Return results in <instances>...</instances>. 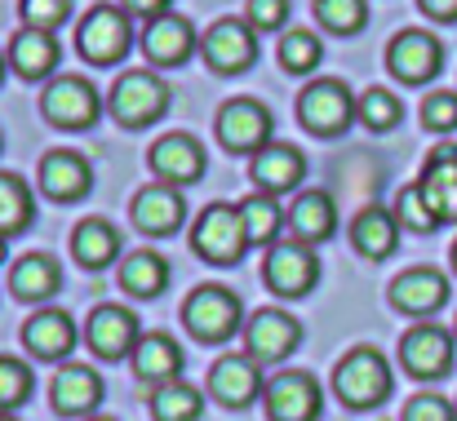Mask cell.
<instances>
[{
  "instance_id": "74e56055",
  "label": "cell",
  "mask_w": 457,
  "mask_h": 421,
  "mask_svg": "<svg viewBox=\"0 0 457 421\" xmlns=\"http://www.w3.org/2000/svg\"><path fill=\"white\" fill-rule=\"evenodd\" d=\"M315 22L333 36H355L369 22V0H315Z\"/></svg>"
},
{
  "instance_id": "f1b7e54d",
  "label": "cell",
  "mask_w": 457,
  "mask_h": 421,
  "mask_svg": "<svg viewBox=\"0 0 457 421\" xmlns=\"http://www.w3.org/2000/svg\"><path fill=\"white\" fill-rule=\"evenodd\" d=\"M129 359H134L138 382H147L152 391L164 386V382H178V377H182V346H178L169 333H147Z\"/></svg>"
},
{
  "instance_id": "30bf717a",
  "label": "cell",
  "mask_w": 457,
  "mask_h": 421,
  "mask_svg": "<svg viewBox=\"0 0 457 421\" xmlns=\"http://www.w3.org/2000/svg\"><path fill=\"white\" fill-rule=\"evenodd\" d=\"M200 54H204L209 71H218V76H240V71L258 58V31L249 27V18H218V22L200 36Z\"/></svg>"
},
{
  "instance_id": "ee69618b",
  "label": "cell",
  "mask_w": 457,
  "mask_h": 421,
  "mask_svg": "<svg viewBox=\"0 0 457 421\" xmlns=\"http://www.w3.org/2000/svg\"><path fill=\"white\" fill-rule=\"evenodd\" d=\"M400 421H457V409L445 400V395H431V391H422V395H413L409 404H404V413Z\"/></svg>"
},
{
  "instance_id": "7dc6e473",
  "label": "cell",
  "mask_w": 457,
  "mask_h": 421,
  "mask_svg": "<svg viewBox=\"0 0 457 421\" xmlns=\"http://www.w3.org/2000/svg\"><path fill=\"white\" fill-rule=\"evenodd\" d=\"M4 258H9V240H0V262H4Z\"/></svg>"
},
{
  "instance_id": "277c9868",
  "label": "cell",
  "mask_w": 457,
  "mask_h": 421,
  "mask_svg": "<svg viewBox=\"0 0 457 421\" xmlns=\"http://www.w3.org/2000/svg\"><path fill=\"white\" fill-rule=\"evenodd\" d=\"M355 107H360V98L337 76H315L298 94V120L315 138H342L355 120Z\"/></svg>"
},
{
  "instance_id": "6da1fadb",
  "label": "cell",
  "mask_w": 457,
  "mask_h": 421,
  "mask_svg": "<svg viewBox=\"0 0 457 421\" xmlns=\"http://www.w3.org/2000/svg\"><path fill=\"white\" fill-rule=\"evenodd\" d=\"M391 386H395V377H391V364H386V355H382L378 346H355V351H346V355L337 359V368H333V391H337V400H342L346 409H355V413L386 404Z\"/></svg>"
},
{
  "instance_id": "603a6c76",
  "label": "cell",
  "mask_w": 457,
  "mask_h": 421,
  "mask_svg": "<svg viewBox=\"0 0 457 421\" xmlns=\"http://www.w3.org/2000/svg\"><path fill=\"white\" fill-rule=\"evenodd\" d=\"M418 191L427 195L431 213L440 222H457V146H436L422 164V177H418Z\"/></svg>"
},
{
  "instance_id": "4dcf8cb0",
  "label": "cell",
  "mask_w": 457,
  "mask_h": 421,
  "mask_svg": "<svg viewBox=\"0 0 457 421\" xmlns=\"http://www.w3.org/2000/svg\"><path fill=\"white\" fill-rule=\"evenodd\" d=\"M9 288L22 301H45V297H54L62 288V271H58V262L49 253H22L9 267Z\"/></svg>"
},
{
  "instance_id": "2e32d148",
  "label": "cell",
  "mask_w": 457,
  "mask_h": 421,
  "mask_svg": "<svg viewBox=\"0 0 457 421\" xmlns=\"http://www.w3.org/2000/svg\"><path fill=\"white\" fill-rule=\"evenodd\" d=\"M103 395H107V386H103V377L89 364H62L58 377H54V386H49L54 413L58 417H76V421L94 417L98 404H103Z\"/></svg>"
},
{
  "instance_id": "f907efd6",
  "label": "cell",
  "mask_w": 457,
  "mask_h": 421,
  "mask_svg": "<svg viewBox=\"0 0 457 421\" xmlns=\"http://www.w3.org/2000/svg\"><path fill=\"white\" fill-rule=\"evenodd\" d=\"M453 271H457V244H453Z\"/></svg>"
},
{
  "instance_id": "e0dca14e",
  "label": "cell",
  "mask_w": 457,
  "mask_h": 421,
  "mask_svg": "<svg viewBox=\"0 0 457 421\" xmlns=\"http://www.w3.org/2000/svg\"><path fill=\"white\" fill-rule=\"evenodd\" d=\"M262 404L271 421H315L324 409V391L311 373H280L267 382Z\"/></svg>"
},
{
  "instance_id": "8d00e7d4",
  "label": "cell",
  "mask_w": 457,
  "mask_h": 421,
  "mask_svg": "<svg viewBox=\"0 0 457 421\" xmlns=\"http://www.w3.org/2000/svg\"><path fill=\"white\" fill-rule=\"evenodd\" d=\"M320 58H324V45H320L315 31H306V27H285V36H280V67H285L289 76L315 71Z\"/></svg>"
},
{
  "instance_id": "816d5d0a",
  "label": "cell",
  "mask_w": 457,
  "mask_h": 421,
  "mask_svg": "<svg viewBox=\"0 0 457 421\" xmlns=\"http://www.w3.org/2000/svg\"><path fill=\"white\" fill-rule=\"evenodd\" d=\"M89 421H112V417H89Z\"/></svg>"
},
{
  "instance_id": "f35d334b",
  "label": "cell",
  "mask_w": 457,
  "mask_h": 421,
  "mask_svg": "<svg viewBox=\"0 0 457 421\" xmlns=\"http://www.w3.org/2000/svg\"><path fill=\"white\" fill-rule=\"evenodd\" d=\"M31 368L13 355H0V413H13L18 404L31 400Z\"/></svg>"
},
{
  "instance_id": "8fae6325",
  "label": "cell",
  "mask_w": 457,
  "mask_h": 421,
  "mask_svg": "<svg viewBox=\"0 0 457 421\" xmlns=\"http://www.w3.org/2000/svg\"><path fill=\"white\" fill-rule=\"evenodd\" d=\"M298 342H303V324L289 310H280V306H262L245 324V355H253L258 364L289 359L298 351Z\"/></svg>"
},
{
  "instance_id": "ffe728a7",
  "label": "cell",
  "mask_w": 457,
  "mask_h": 421,
  "mask_svg": "<svg viewBox=\"0 0 457 421\" xmlns=\"http://www.w3.org/2000/svg\"><path fill=\"white\" fill-rule=\"evenodd\" d=\"M36 182H40V191H45L49 200H80V195H89V186H94V169H89V160H85L80 151L58 146V151H45V155H40Z\"/></svg>"
},
{
  "instance_id": "4316f807",
  "label": "cell",
  "mask_w": 457,
  "mask_h": 421,
  "mask_svg": "<svg viewBox=\"0 0 457 421\" xmlns=\"http://www.w3.org/2000/svg\"><path fill=\"white\" fill-rule=\"evenodd\" d=\"M9 67L22 80H45L58 67V40L54 31H36V27H18L9 40Z\"/></svg>"
},
{
  "instance_id": "7402d4cb",
  "label": "cell",
  "mask_w": 457,
  "mask_h": 421,
  "mask_svg": "<svg viewBox=\"0 0 457 421\" xmlns=\"http://www.w3.org/2000/svg\"><path fill=\"white\" fill-rule=\"evenodd\" d=\"M195 27L182 18V13H164V18H152L143 27V58L152 67H182L195 49Z\"/></svg>"
},
{
  "instance_id": "5bb4252c",
  "label": "cell",
  "mask_w": 457,
  "mask_h": 421,
  "mask_svg": "<svg viewBox=\"0 0 457 421\" xmlns=\"http://www.w3.org/2000/svg\"><path fill=\"white\" fill-rule=\"evenodd\" d=\"M209 395L222 404V409H249L258 395H267V377H262V364L253 355H222L213 368H209Z\"/></svg>"
},
{
  "instance_id": "484cf974",
  "label": "cell",
  "mask_w": 457,
  "mask_h": 421,
  "mask_svg": "<svg viewBox=\"0 0 457 421\" xmlns=\"http://www.w3.org/2000/svg\"><path fill=\"white\" fill-rule=\"evenodd\" d=\"M187 218V204H182V191L169 186V182H152L134 195V227L143 235H169L178 231Z\"/></svg>"
},
{
  "instance_id": "5b68a950",
  "label": "cell",
  "mask_w": 457,
  "mask_h": 421,
  "mask_svg": "<svg viewBox=\"0 0 457 421\" xmlns=\"http://www.w3.org/2000/svg\"><path fill=\"white\" fill-rule=\"evenodd\" d=\"M182 324L191 337L200 342H227L236 337V328L245 324V306L231 288L222 284H200L187 301H182Z\"/></svg>"
},
{
  "instance_id": "d6986e66",
  "label": "cell",
  "mask_w": 457,
  "mask_h": 421,
  "mask_svg": "<svg viewBox=\"0 0 457 421\" xmlns=\"http://www.w3.org/2000/svg\"><path fill=\"white\" fill-rule=\"evenodd\" d=\"M391 306L400 315H413V319H427L436 315L445 301H449V276L436 271V267H409L404 276L391 280Z\"/></svg>"
},
{
  "instance_id": "d4e9b609",
  "label": "cell",
  "mask_w": 457,
  "mask_h": 421,
  "mask_svg": "<svg viewBox=\"0 0 457 421\" xmlns=\"http://www.w3.org/2000/svg\"><path fill=\"white\" fill-rule=\"evenodd\" d=\"M22 346H27L36 359H45V364L67 359L71 346H76V319H71L67 310H36V315L22 324Z\"/></svg>"
},
{
  "instance_id": "4fadbf2b",
  "label": "cell",
  "mask_w": 457,
  "mask_h": 421,
  "mask_svg": "<svg viewBox=\"0 0 457 421\" xmlns=\"http://www.w3.org/2000/svg\"><path fill=\"white\" fill-rule=\"evenodd\" d=\"M85 342H89V351L98 359H125L143 342L138 315L129 306H120V301H103V306H94V315L85 324Z\"/></svg>"
},
{
  "instance_id": "e575fe53",
  "label": "cell",
  "mask_w": 457,
  "mask_h": 421,
  "mask_svg": "<svg viewBox=\"0 0 457 421\" xmlns=\"http://www.w3.org/2000/svg\"><path fill=\"white\" fill-rule=\"evenodd\" d=\"M152 413L155 421H200L204 413V395L191 386V382H164L152 391Z\"/></svg>"
},
{
  "instance_id": "f5cc1de1",
  "label": "cell",
  "mask_w": 457,
  "mask_h": 421,
  "mask_svg": "<svg viewBox=\"0 0 457 421\" xmlns=\"http://www.w3.org/2000/svg\"><path fill=\"white\" fill-rule=\"evenodd\" d=\"M0 146H4V138H0Z\"/></svg>"
},
{
  "instance_id": "8992f818",
  "label": "cell",
  "mask_w": 457,
  "mask_h": 421,
  "mask_svg": "<svg viewBox=\"0 0 457 421\" xmlns=\"http://www.w3.org/2000/svg\"><path fill=\"white\" fill-rule=\"evenodd\" d=\"M191 249L213 262V267H236L249 249L245 222H240V204H209L195 227H191Z\"/></svg>"
},
{
  "instance_id": "83f0119b",
  "label": "cell",
  "mask_w": 457,
  "mask_h": 421,
  "mask_svg": "<svg viewBox=\"0 0 457 421\" xmlns=\"http://www.w3.org/2000/svg\"><path fill=\"white\" fill-rule=\"evenodd\" d=\"M285 227H289V240H303V244H320L333 235L337 227V209L324 191H303L289 209H285Z\"/></svg>"
},
{
  "instance_id": "ba28073f",
  "label": "cell",
  "mask_w": 457,
  "mask_h": 421,
  "mask_svg": "<svg viewBox=\"0 0 457 421\" xmlns=\"http://www.w3.org/2000/svg\"><path fill=\"white\" fill-rule=\"evenodd\" d=\"M40 116L58 129H89L103 116V98L85 76H54L40 94Z\"/></svg>"
},
{
  "instance_id": "bcb514c9",
  "label": "cell",
  "mask_w": 457,
  "mask_h": 421,
  "mask_svg": "<svg viewBox=\"0 0 457 421\" xmlns=\"http://www.w3.org/2000/svg\"><path fill=\"white\" fill-rule=\"evenodd\" d=\"M418 9L436 22H457V0H418Z\"/></svg>"
},
{
  "instance_id": "681fc988",
  "label": "cell",
  "mask_w": 457,
  "mask_h": 421,
  "mask_svg": "<svg viewBox=\"0 0 457 421\" xmlns=\"http://www.w3.org/2000/svg\"><path fill=\"white\" fill-rule=\"evenodd\" d=\"M0 421H18V417H9V413H0Z\"/></svg>"
},
{
  "instance_id": "3957f363",
  "label": "cell",
  "mask_w": 457,
  "mask_h": 421,
  "mask_svg": "<svg viewBox=\"0 0 457 421\" xmlns=\"http://www.w3.org/2000/svg\"><path fill=\"white\" fill-rule=\"evenodd\" d=\"M134 45V13L125 4H94L85 9L80 27H76V54L94 67H116L125 62Z\"/></svg>"
},
{
  "instance_id": "9a60e30c",
  "label": "cell",
  "mask_w": 457,
  "mask_h": 421,
  "mask_svg": "<svg viewBox=\"0 0 457 421\" xmlns=\"http://www.w3.org/2000/svg\"><path fill=\"white\" fill-rule=\"evenodd\" d=\"M453 333H445L440 324H418L400 337V364L418 377V382H436L453 368Z\"/></svg>"
},
{
  "instance_id": "d6a6232c",
  "label": "cell",
  "mask_w": 457,
  "mask_h": 421,
  "mask_svg": "<svg viewBox=\"0 0 457 421\" xmlns=\"http://www.w3.org/2000/svg\"><path fill=\"white\" fill-rule=\"evenodd\" d=\"M31 218H36V195H31V186H27L18 173L0 169V240L22 235V231L31 227Z\"/></svg>"
},
{
  "instance_id": "d590c367",
  "label": "cell",
  "mask_w": 457,
  "mask_h": 421,
  "mask_svg": "<svg viewBox=\"0 0 457 421\" xmlns=\"http://www.w3.org/2000/svg\"><path fill=\"white\" fill-rule=\"evenodd\" d=\"M355 120H360L364 129H373V134H391V129L404 120V103H400L391 89L373 85V89H364V94H360Z\"/></svg>"
},
{
  "instance_id": "f6af8a7d",
  "label": "cell",
  "mask_w": 457,
  "mask_h": 421,
  "mask_svg": "<svg viewBox=\"0 0 457 421\" xmlns=\"http://www.w3.org/2000/svg\"><path fill=\"white\" fill-rule=\"evenodd\" d=\"M120 4H125L129 13H138V18H147V22H152V18H164V13H169V4H173V0H120Z\"/></svg>"
},
{
  "instance_id": "cb8c5ba5",
  "label": "cell",
  "mask_w": 457,
  "mask_h": 421,
  "mask_svg": "<svg viewBox=\"0 0 457 421\" xmlns=\"http://www.w3.org/2000/svg\"><path fill=\"white\" fill-rule=\"evenodd\" d=\"M400 231H404V227H400L395 209H386V204H369V209H360V213H355V222H351V244H355V253H360V258L382 262V258H391V253H395Z\"/></svg>"
},
{
  "instance_id": "b9f144b4",
  "label": "cell",
  "mask_w": 457,
  "mask_h": 421,
  "mask_svg": "<svg viewBox=\"0 0 457 421\" xmlns=\"http://www.w3.org/2000/svg\"><path fill=\"white\" fill-rule=\"evenodd\" d=\"M422 125H427L431 134H453L457 129V94L453 89L427 94V103H422Z\"/></svg>"
},
{
  "instance_id": "1f68e13d",
  "label": "cell",
  "mask_w": 457,
  "mask_h": 421,
  "mask_svg": "<svg viewBox=\"0 0 457 421\" xmlns=\"http://www.w3.org/2000/svg\"><path fill=\"white\" fill-rule=\"evenodd\" d=\"M240 222H245V235H249V249H271L280 244V231H285V209L276 195L267 191H253L240 200Z\"/></svg>"
},
{
  "instance_id": "7c38bea8",
  "label": "cell",
  "mask_w": 457,
  "mask_h": 421,
  "mask_svg": "<svg viewBox=\"0 0 457 421\" xmlns=\"http://www.w3.org/2000/svg\"><path fill=\"white\" fill-rule=\"evenodd\" d=\"M262 276H267V288L280 293V297H306L320 280V258L303 240H280V244L267 249Z\"/></svg>"
},
{
  "instance_id": "836d02e7",
  "label": "cell",
  "mask_w": 457,
  "mask_h": 421,
  "mask_svg": "<svg viewBox=\"0 0 457 421\" xmlns=\"http://www.w3.org/2000/svg\"><path fill=\"white\" fill-rule=\"evenodd\" d=\"M120 284H125V293H134V297H160L164 284H169V262H164V253H155V249L129 253L125 267H120Z\"/></svg>"
},
{
  "instance_id": "f546056e",
  "label": "cell",
  "mask_w": 457,
  "mask_h": 421,
  "mask_svg": "<svg viewBox=\"0 0 457 421\" xmlns=\"http://www.w3.org/2000/svg\"><path fill=\"white\" fill-rule=\"evenodd\" d=\"M120 244H125V235H120L107 218H85V222L71 231V258H76L80 267H89V271L112 267V262L120 258Z\"/></svg>"
},
{
  "instance_id": "9c48e42d",
  "label": "cell",
  "mask_w": 457,
  "mask_h": 421,
  "mask_svg": "<svg viewBox=\"0 0 457 421\" xmlns=\"http://www.w3.org/2000/svg\"><path fill=\"white\" fill-rule=\"evenodd\" d=\"M445 67V45L436 40V31H422V27H404L391 36L386 45V71L404 85H427L436 80Z\"/></svg>"
},
{
  "instance_id": "ab89813d",
  "label": "cell",
  "mask_w": 457,
  "mask_h": 421,
  "mask_svg": "<svg viewBox=\"0 0 457 421\" xmlns=\"http://www.w3.org/2000/svg\"><path fill=\"white\" fill-rule=\"evenodd\" d=\"M395 218H400V227H409V231H436L440 227V218L431 213V204H427V195L418 191V182L413 186H404L400 195H395Z\"/></svg>"
},
{
  "instance_id": "7bdbcfd3",
  "label": "cell",
  "mask_w": 457,
  "mask_h": 421,
  "mask_svg": "<svg viewBox=\"0 0 457 421\" xmlns=\"http://www.w3.org/2000/svg\"><path fill=\"white\" fill-rule=\"evenodd\" d=\"M294 13V0H245V18L253 31H280Z\"/></svg>"
},
{
  "instance_id": "44dd1931",
  "label": "cell",
  "mask_w": 457,
  "mask_h": 421,
  "mask_svg": "<svg viewBox=\"0 0 457 421\" xmlns=\"http://www.w3.org/2000/svg\"><path fill=\"white\" fill-rule=\"evenodd\" d=\"M306 173V155L294 146V142H267L258 155H249V177L258 191L267 195H285L303 182Z\"/></svg>"
},
{
  "instance_id": "52a82bcc",
  "label": "cell",
  "mask_w": 457,
  "mask_h": 421,
  "mask_svg": "<svg viewBox=\"0 0 457 421\" xmlns=\"http://www.w3.org/2000/svg\"><path fill=\"white\" fill-rule=\"evenodd\" d=\"M213 129H218V142H222L227 151H236V155H258L267 142H276L271 138V134H276V116H271V107L258 103V98H231V103L218 107Z\"/></svg>"
},
{
  "instance_id": "60d3db41",
  "label": "cell",
  "mask_w": 457,
  "mask_h": 421,
  "mask_svg": "<svg viewBox=\"0 0 457 421\" xmlns=\"http://www.w3.org/2000/svg\"><path fill=\"white\" fill-rule=\"evenodd\" d=\"M18 18H22V27L54 31L71 18V0H18Z\"/></svg>"
},
{
  "instance_id": "ac0fdd59",
  "label": "cell",
  "mask_w": 457,
  "mask_h": 421,
  "mask_svg": "<svg viewBox=\"0 0 457 421\" xmlns=\"http://www.w3.org/2000/svg\"><path fill=\"white\" fill-rule=\"evenodd\" d=\"M147 164L160 182L169 186H191L204 177V146L191 134H160L147 151Z\"/></svg>"
},
{
  "instance_id": "7a4b0ae2",
  "label": "cell",
  "mask_w": 457,
  "mask_h": 421,
  "mask_svg": "<svg viewBox=\"0 0 457 421\" xmlns=\"http://www.w3.org/2000/svg\"><path fill=\"white\" fill-rule=\"evenodd\" d=\"M169 85L155 67H129L116 76L112 94H107V111L112 120H120L125 129H147L169 111Z\"/></svg>"
},
{
  "instance_id": "c3c4849f",
  "label": "cell",
  "mask_w": 457,
  "mask_h": 421,
  "mask_svg": "<svg viewBox=\"0 0 457 421\" xmlns=\"http://www.w3.org/2000/svg\"><path fill=\"white\" fill-rule=\"evenodd\" d=\"M0 80H4V54H0Z\"/></svg>"
}]
</instances>
